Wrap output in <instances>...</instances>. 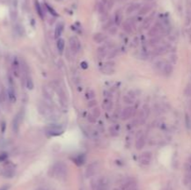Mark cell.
<instances>
[{
    "label": "cell",
    "instance_id": "obj_1",
    "mask_svg": "<svg viewBox=\"0 0 191 190\" xmlns=\"http://www.w3.org/2000/svg\"><path fill=\"white\" fill-rule=\"evenodd\" d=\"M49 174L57 179H64L67 174V167L63 162H58L51 167Z\"/></svg>",
    "mask_w": 191,
    "mask_h": 190
},
{
    "label": "cell",
    "instance_id": "obj_2",
    "mask_svg": "<svg viewBox=\"0 0 191 190\" xmlns=\"http://www.w3.org/2000/svg\"><path fill=\"white\" fill-rule=\"evenodd\" d=\"M93 190H108V182L105 177H100L91 181Z\"/></svg>",
    "mask_w": 191,
    "mask_h": 190
},
{
    "label": "cell",
    "instance_id": "obj_3",
    "mask_svg": "<svg viewBox=\"0 0 191 190\" xmlns=\"http://www.w3.org/2000/svg\"><path fill=\"white\" fill-rule=\"evenodd\" d=\"M64 129L58 125H50L46 128V133L50 136H58L63 134Z\"/></svg>",
    "mask_w": 191,
    "mask_h": 190
},
{
    "label": "cell",
    "instance_id": "obj_4",
    "mask_svg": "<svg viewBox=\"0 0 191 190\" xmlns=\"http://www.w3.org/2000/svg\"><path fill=\"white\" fill-rule=\"evenodd\" d=\"M98 169H99V162L98 161H94L93 163H90L89 166H88V168L86 170V177H93L94 176L96 172H98Z\"/></svg>",
    "mask_w": 191,
    "mask_h": 190
},
{
    "label": "cell",
    "instance_id": "obj_5",
    "mask_svg": "<svg viewBox=\"0 0 191 190\" xmlns=\"http://www.w3.org/2000/svg\"><path fill=\"white\" fill-rule=\"evenodd\" d=\"M139 160H140V163L142 165H144V166L149 165L151 163V160H152V154H151V152L146 151V152H144V153H142L140 155Z\"/></svg>",
    "mask_w": 191,
    "mask_h": 190
},
{
    "label": "cell",
    "instance_id": "obj_6",
    "mask_svg": "<svg viewBox=\"0 0 191 190\" xmlns=\"http://www.w3.org/2000/svg\"><path fill=\"white\" fill-rule=\"evenodd\" d=\"M143 132H138L136 135V142H135V147L137 150H141L146 143V138H144V134L142 133Z\"/></svg>",
    "mask_w": 191,
    "mask_h": 190
},
{
    "label": "cell",
    "instance_id": "obj_7",
    "mask_svg": "<svg viewBox=\"0 0 191 190\" xmlns=\"http://www.w3.org/2000/svg\"><path fill=\"white\" fill-rule=\"evenodd\" d=\"M69 44H70V48H71V50L74 52V53H76L79 50H80V41L79 39L78 38V37L76 36H72L70 37L69 39Z\"/></svg>",
    "mask_w": 191,
    "mask_h": 190
},
{
    "label": "cell",
    "instance_id": "obj_8",
    "mask_svg": "<svg viewBox=\"0 0 191 190\" xmlns=\"http://www.w3.org/2000/svg\"><path fill=\"white\" fill-rule=\"evenodd\" d=\"M134 110L135 109H134V107H133V106H128V107L124 108L121 113V119L127 120L129 118H131L134 114Z\"/></svg>",
    "mask_w": 191,
    "mask_h": 190
},
{
    "label": "cell",
    "instance_id": "obj_9",
    "mask_svg": "<svg viewBox=\"0 0 191 190\" xmlns=\"http://www.w3.org/2000/svg\"><path fill=\"white\" fill-rule=\"evenodd\" d=\"M135 98H136V95H135V92H133V90H130V92L123 97V101L125 104H132L134 103L135 101Z\"/></svg>",
    "mask_w": 191,
    "mask_h": 190
},
{
    "label": "cell",
    "instance_id": "obj_10",
    "mask_svg": "<svg viewBox=\"0 0 191 190\" xmlns=\"http://www.w3.org/2000/svg\"><path fill=\"white\" fill-rule=\"evenodd\" d=\"M101 71H102V73L104 74V75H112V74H114L115 72H116V70H115L114 66L109 65V64H107L106 63H105V64L101 68Z\"/></svg>",
    "mask_w": 191,
    "mask_h": 190
},
{
    "label": "cell",
    "instance_id": "obj_11",
    "mask_svg": "<svg viewBox=\"0 0 191 190\" xmlns=\"http://www.w3.org/2000/svg\"><path fill=\"white\" fill-rule=\"evenodd\" d=\"M20 124H21V116H20V114H18V115L14 118L13 122H12V129H13V132H14L17 133L19 132Z\"/></svg>",
    "mask_w": 191,
    "mask_h": 190
},
{
    "label": "cell",
    "instance_id": "obj_12",
    "mask_svg": "<svg viewBox=\"0 0 191 190\" xmlns=\"http://www.w3.org/2000/svg\"><path fill=\"white\" fill-rule=\"evenodd\" d=\"M42 90H43V94L45 95V97L47 99H52V96H53V89L52 88H50L49 86H43L42 88Z\"/></svg>",
    "mask_w": 191,
    "mask_h": 190
},
{
    "label": "cell",
    "instance_id": "obj_13",
    "mask_svg": "<svg viewBox=\"0 0 191 190\" xmlns=\"http://www.w3.org/2000/svg\"><path fill=\"white\" fill-rule=\"evenodd\" d=\"M64 24H63V22H59V24L56 25L55 32H54L55 38H60L61 35H62L63 31H64Z\"/></svg>",
    "mask_w": 191,
    "mask_h": 190
},
{
    "label": "cell",
    "instance_id": "obj_14",
    "mask_svg": "<svg viewBox=\"0 0 191 190\" xmlns=\"http://www.w3.org/2000/svg\"><path fill=\"white\" fill-rule=\"evenodd\" d=\"M160 31H161V30H160V27L158 26V24H157L155 26H153L152 28H150V30L148 31V35L151 37L158 36V35L160 33Z\"/></svg>",
    "mask_w": 191,
    "mask_h": 190
},
{
    "label": "cell",
    "instance_id": "obj_15",
    "mask_svg": "<svg viewBox=\"0 0 191 190\" xmlns=\"http://www.w3.org/2000/svg\"><path fill=\"white\" fill-rule=\"evenodd\" d=\"M7 96H9V99L11 103L16 102V93H15V90L12 86H10L7 89Z\"/></svg>",
    "mask_w": 191,
    "mask_h": 190
},
{
    "label": "cell",
    "instance_id": "obj_16",
    "mask_svg": "<svg viewBox=\"0 0 191 190\" xmlns=\"http://www.w3.org/2000/svg\"><path fill=\"white\" fill-rule=\"evenodd\" d=\"M106 39V36L103 33H96L93 35V40L96 43H103Z\"/></svg>",
    "mask_w": 191,
    "mask_h": 190
},
{
    "label": "cell",
    "instance_id": "obj_17",
    "mask_svg": "<svg viewBox=\"0 0 191 190\" xmlns=\"http://www.w3.org/2000/svg\"><path fill=\"white\" fill-rule=\"evenodd\" d=\"M106 53H107V46H101L98 48L97 54L99 58H104L106 55Z\"/></svg>",
    "mask_w": 191,
    "mask_h": 190
},
{
    "label": "cell",
    "instance_id": "obj_18",
    "mask_svg": "<svg viewBox=\"0 0 191 190\" xmlns=\"http://www.w3.org/2000/svg\"><path fill=\"white\" fill-rule=\"evenodd\" d=\"M162 71L165 75H171L173 72V66L170 64H165Z\"/></svg>",
    "mask_w": 191,
    "mask_h": 190
},
{
    "label": "cell",
    "instance_id": "obj_19",
    "mask_svg": "<svg viewBox=\"0 0 191 190\" xmlns=\"http://www.w3.org/2000/svg\"><path fill=\"white\" fill-rule=\"evenodd\" d=\"M74 161H75V163H76V165H79V166H80V165H83L84 163H85V161H86V157H85V155H83V154L78 155V157H75Z\"/></svg>",
    "mask_w": 191,
    "mask_h": 190
},
{
    "label": "cell",
    "instance_id": "obj_20",
    "mask_svg": "<svg viewBox=\"0 0 191 190\" xmlns=\"http://www.w3.org/2000/svg\"><path fill=\"white\" fill-rule=\"evenodd\" d=\"M64 47H65V41H64V39L60 37V38H58V40H57V49H58L59 52L62 53L64 50Z\"/></svg>",
    "mask_w": 191,
    "mask_h": 190
},
{
    "label": "cell",
    "instance_id": "obj_21",
    "mask_svg": "<svg viewBox=\"0 0 191 190\" xmlns=\"http://www.w3.org/2000/svg\"><path fill=\"white\" fill-rule=\"evenodd\" d=\"M112 105H113V103H112V101L110 100V99H108V98L104 99V102H103V107H104V109L110 110L112 108Z\"/></svg>",
    "mask_w": 191,
    "mask_h": 190
},
{
    "label": "cell",
    "instance_id": "obj_22",
    "mask_svg": "<svg viewBox=\"0 0 191 190\" xmlns=\"http://www.w3.org/2000/svg\"><path fill=\"white\" fill-rule=\"evenodd\" d=\"M122 27H123V30L125 32H127V33H129V34H131L132 32H133V25L131 24V22H130L129 21H125L124 24H123V25H122Z\"/></svg>",
    "mask_w": 191,
    "mask_h": 190
},
{
    "label": "cell",
    "instance_id": "obj_23",
    "mask_svg": "<svg viewBox=\"0 0 191 190\" xmlns=\"http://www.w3.org/2000/svg\"><path fill=\"white\" fill-rule=\"evenodd\" d=\"M35 7H36V10L38 14V16H39L41 19L44 18V15H43V11H42V9H41V6L39 4V2L37 1V0H36L35 1Z\"/></svg>",
    "mask_w": 191,
    "mask_h": 190
},
{
    "label": "cell",
    "instance_id": "obj_24",
    "mask_svg": "<svg viewBox=\"0 0 191 190\" xmlns=\"http://www.w3.org/2000/svg\"><path fill=\"white\" fill-rule=\"evenodd\" d=\"M109 132H110V135L113 136V137H116V136L118 135L119 133V126H112L110 127L109 129Z\"/></svg>",
    "mask_w": 191,
    "mask_h": 190
},
{
    "label": "cell",
    "instance_id": "obj_25",
    "mask_svg": "<svg viewBox=\"0 0 191 190\" xmlns=\"http://www.w3.org/2000/svg\"><path fill=\"white\" fill-rule=\"evenodd\" d=\"M12 68H13L14 75H16V77H18L19 75V62L17 59H14L13 64H12Z\"/></svg>",
    "mask_w": 191,
    "mask_h": 190
},
{
    "label": "cell",
    "instance_id": "obj_26",
    "mask_svg": "<svg viewBox=\"0 0 191 190\" xmlns=\"http://www.w3.org/2000/svg\"><path fill=\"white\" fill-rule=\"evenodd\" d=\"M25 85H26V88L28 89H34V82H33V79L31 77H28L25 80Z\"/></svg>",
    "mask_w": 191,
    "mask_h": 190
},
{
    "label": "cell",
    "instance_id": "obj_27",
    "mask_svg": "<svg viewBox=\"0 0 191 190\" xmlns=\"http://www.w3.org/2000/svg\"><path fill=\"white\" fill-rule=\"evenodd\" d=\"M151 10V6L149 5H146V6H144L143 7H141L140 10H139V14L140 15H144V14H147Z\"/></svg>",
    "mask_w": 191,
    "mask_h": 190
},
{
    "label": "cell",
    "instance_id": "obj_28",
    "mask_svg": "<svg viewBox=\"0 0 191 190\" xmlns=\"http://www.w3.org/2000/svg\"><path fill=\"white\" fill-rule=\"evenodd\" d=\"M139 7H140V5L139 4H133V5H131L129 7H128V10H127V13H133V11L137 10H139Z\"/></svg>",
    "mask_w": 191,
    "mask_h": 190
},
{
    "label": "cell",
    "instance_id": "obj_29",
    "mask_svg": "<svg viewBox=\"0 0 191 190\" xmlns=\"http://www.w3.org/2000/svg\"><path fill=\"white\" fill-rule=\"evenodd\" d=\"M122 21V15L120 11H117L116 15H115V24H120Z\"/></svg>",
    "mask_w": 191,
    "mask_h": 190
},
{
    "label": "cell",
    "instance_id": "obj_30",
    "mask_svg": "<svg viewBox=\"0 0 191 190\" xmlns=\"http://www.w3.org/2000/svg\"><path fill=\"white\" fill-rule=\"evenodd\" d=\"M95 97V92L93 89H88L86 92V98L89 99V100H93V99Z\"/></svg>",
    "mask_w": 191,
    "mask_h": 190
},
{
    "label": "cell",
    "instance_id": "obj_31",
    "mask_svg": "<svg viewBox=\"0 0 191 190\" xmlns=\"http://www.w3.org/2000/svg\"><path fill=\"white\" fill-rule=\"evenodd\" d=\"M91 115H93L95 118H98L99 117L101 116V111H100V109H99L98 107H94L93 110V112H91Z\"/></svg>",
    "mask_w": 191,
    "mask_h": 190
},
{
    "label": "cell",
    "instance_id": "obj_32",
    "mask_svg": "<svg viewBox=\"0 0 191 190\" xmlns=\"http://www.w3.org/2000/svg\"><path fill=\"white\" fill-rule=\"evenodd\" d=\"M185 95L187 97H191V83H188L185 89Z\"/></svg>",
    "mask_w": 191,
    "mask_h": 190
},
{
    "label": "cell",
    "instance_id": "obj_33",
    "mask_svg": "<svg viewBox=\"0 0 191 190\" xmlns=\"http://www.w3.org/2000/svg\"><path fill=\"white\" fill-rule=\"evenodd\" d=\"M165 52H166L165 47H160V48H158L157 50H155V54H157V55H161Z\"/></svg>",
    "mask_w": 191,
    "mask_h": 190
},
{
    "label": "cell",
    "instance_id": "obj_34",
    "mask_svg": "<svg viewBox=\"0 0 191 190\" xmlns=\"http://www.w3.org/2000/svg\"><path fill=\"white\" fill-rule=\"evenodd\" d=\"M159 42V37L158 36H154L152 37V38L149 40V44L152 45V46H154V45H157Z\"/></svg>",
    "mask_w": 191,
    "mask_h": 190
},
{
    "label": "cell",
    "instance_id": "obj_35",
    "mask_svg": "<svg viewBox=\"0 0 191 190\" xmlns=\"http://www.w3.org/2000/svg\"><path fill=\"white\" fill-rule=\"evenodd\" d=\"M46 7H47V9H48V10L50 12V14L51 15H53V16H55V17H57L58 16V14H57V12L52 9V7L50 6V5H48V4H46Z\"/></svg>",
    "mask_w": 191,
    "mask_h": 190
},
{
    "label": "cell",
    "instance_id": "obj_36",
    "mask_svg": "<svg viewBox=\"0 0 191 190\" xmlns=\"http://www.w3.org/2000/svg\"><path fill=\"white\" fill-rule=\"evenodd\" d=\"M97 105V101H95V100H90L89 101V104H88V107L89 108H94L95 106Z\"/></svg>",
    "mask_w": 191,
    "mask_h": 190
},
{
    "label": "cell",
    "instance_id": "obj_37",
    "mask_svg": "<svg viewBox=\"0 0 191 190\" xmlns=\"http://www.w3.org/2000/svg\"><path fill=\"white\" fill-rule=\"evenodd\" d=\"M88 120L90 121V122H91V123H95V122H96V118H95L93 115H91V114H89Z\"/></svg>",
    "mask_w": 191,
    "mask_h": 190
},
{
    "label": "cell",
    "instance_id": "obj_38",
    "mask_svg": "<svg viewBox=\"0 0 191 190\" xmlns=\"http://www.w3.org/2000/svg\"><path fill=\"white\" fill-rule=\"evenodd\" d=\"M186 125L188 129L190 128V118H189V116L187 115V114H186Z\"/></svg>",
    "mask_w": 191,
    "mask_h": 190
},
{
    "label": "cell",
    "instance_id": "obj_39",
    "mask_svg": "<svg viewBox=\"0 0 191 190\" xmlns=\"http://www.w3.org/2000/svg\"><path fill=\"white\" fill-rule=\"evenodd\" d=\"M117 28L116 27H111V28H109V34H111V35H115L117 33Z\"/></svg>",
    "mask_w": 191,
    "mask_h": 190
},
{
    "label": "cell",
    "instance_id": "obj_40",
    "mask_svg": "<svg viewBox=\"0 0 191 190\" xmlns=\"http://www.w3.org/2000/svg\"><path fill=\"white\" fill-rule=\"evenodd\" d=\"M7 157V153L1 154V155H0V161H4Z\"/></svg>",
    "mask_w": 191,
    "mask_h": 190
},
{
    "label": "cell",
    "instance_id": "obj_41",
    "mask_svg": "<svg viewBox=\"0 0 191 190\" xmlns=\"http://www.w3.org/2000/svg\"><path fill=\"white\" fill-rule=\"evenodd\" d=\"M6 131V122L5 121H2L1 123V132H5Z\"/></svg>",
    "mask_w": 191,
    "mask_h": 190
},
{
    "label": "cell",
    "instance_id": "obj_42",
    "mask_svg": "<svg viewBox=\"0 0 191 190\" xmlns=\"http://www.w3.org/2000/svg\"><path fill=\"white\" fill-rule=\"evenodd\" d=\"M10 187V185H5V186H3L0 187V190H9Z\"/></svg>",
    "mask_w": 191,
    "mask_h": 190
},
{
    "label": "cell",
    "instance_id": "obj_43",
    "mask_svg": "<svg viewBox=\"0 0 191 190\" xmlns=\"http://www.w3.org/2000/svg\"><path fill=\"white\" fill-rule=\"evenodd\" d=\"M80 65H81L82 68H84V69H87V68H88V64H87L86 62H82V63L80 64Z\"/></svg>",
    "mask_w": 191,
    "mask_h": 190
},
{
    "label": "cell",
    "instance_id": "obj_44",
    "mask_svg": "<svg viewBox=\"0 0 191 190\" xmlns=\"http://www.w3.org/2000/svg\"><path fill=\"white\" fill-rule=\"evenodd\" d=\"M161 190H172V186H165L164 188H162Z\"/></svg>",
    "mask_w": 191,
    "mask_h": 190
},
{
    "label": "cell",
    "instance_id": "obj_45",
    "mask_svg": "<svg viewBox=\"0 0 191 190\" xmlns=\"http://www.w3.org/2000/svg\"><path fill=\"white\" fill-rule=\"evenodd\" d=\"M175 58H176V56H175V55H172V60L173 61L174 64L176 63V59H175Z\"/></svg>",
    "mask_w": 191,
    "mask_h": 190
}]
</instances>
